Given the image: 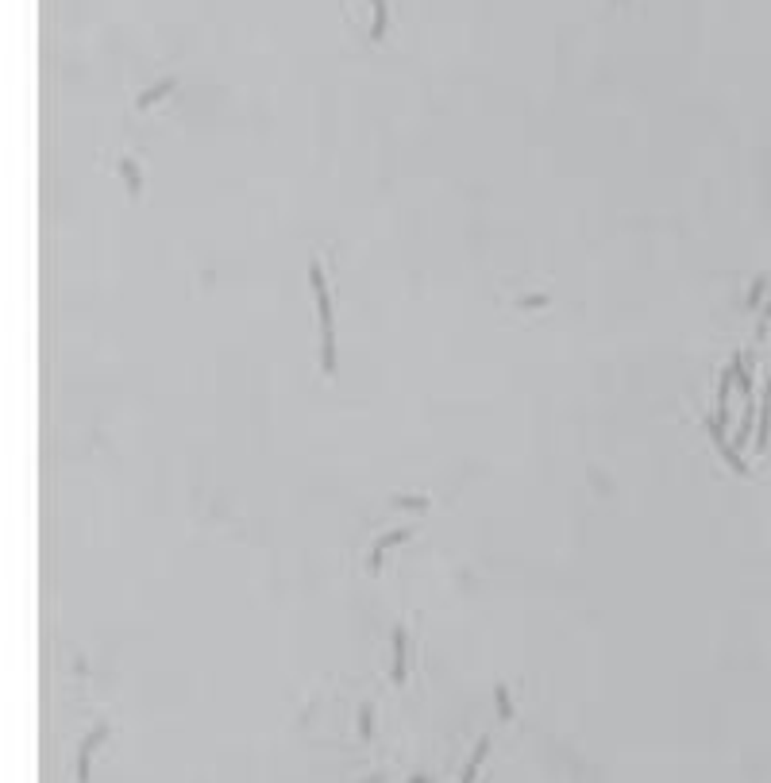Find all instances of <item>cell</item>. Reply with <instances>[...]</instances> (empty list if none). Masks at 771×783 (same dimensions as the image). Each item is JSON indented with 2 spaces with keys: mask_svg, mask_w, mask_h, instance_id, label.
Here are the masks:
<instances>
[{
  "mask_svg": "<svg viewBox=\"0 0 771 783\" xmlns=\"http://www.w3.org/2000/svg\"><path fill=\"white\" fill-rule=\"evenodd\" d=\"M313 290H316V313H321V371L324 378L336 374V332H332V297H328V282H324V266L313 263Z\"/></svg>",
  "mask_w": 771,
  "mask_h": 783,
  "instance_id": "cell-1",
  "label": "cell"
},
{
  "mask_svg": "<svg viewBox=\"0 0 771 783\" xmlns=\"http://www.w3.org/2000/svg\"><path fill=\"white\" fill-rule=\"evenodd\" d=\"M367 4H371V43L378 47L390 31V4L386 0H367Z\"/></svg>",
  "mask_w": 771,
  "mask_h": 783,
  "instance_id": "cell-2",
  "label": "cell"
},
{
  "mask_svg": "<svg viewBox=\"0 0 771 783\" xmlns=\"http://www.w3.org/2000/svg\"><path fill=\"white\" fill-rule=\"evenodd\" d=\"M768 432H771V374L763 382V398H760V429H756V451L768 448Z\"/></svg>",
  "mask_w": 771,
  "mask_h": 783,
  "instance_id": "cell-3",
  "label": "cell"
},
{
  "mask_svg": "<svg viewBox=\"0 0 771 783\" xmlns=\"http://www.w3.org/2000/svg\"><path fill=\"white\" fill-rule=\"evenodd\" d=\"M405 652H409V636L405 629H393V683H405Z\"/></svg>",
  "mask_w": 771,
  "mask_h": 783,
  "instance_id": "cell-4",
  "label": "cell"
},
{
  "mask_svg": "<svg viewBox=\"0 0 771 783\" xmlns=\"http://www.w3.org/2000/svg\"><path fill=\"white\" fill-rule=\"evenodd\" d=\"M105 737H108V725H100L93 737H85V744H81V753H78V783H89V753H93Z\"/></svg>",
  "mask_w": 771,
  "mask_h": 783,
  "instance_id": "cell-5",
  "label": "cell"
},
{
  "mask_svg": "<svg viewBox=\"0 0 771 783\" xmlns=\"http://www.w3.org/2000/svg\"><path fill=\"white\" fill-rule=\"evenodd\" d=\"M413 533H417V529H398V533H390V537H382V540H378V548H374L371 564H367V568H371V575H378V571H382V552L390 548V544H401V540H409Z\"/></svg>",
  "mask_w": 771,
  "mask_h": 783,
  "instance_id": "cell-6",
  "label": "cell"
},
{
  "mask_svg": "<svg viewBox=\"0 0 771 783\" xmlns=\"http://www.w3.org/2000/svg\"><path fill=\"white\" fill-rule=\"evenodd\" d=\"M174 85H177V78H162V81H155V85H151V89L143 93V97L135 100V108H139V112H146V108L155 105V100H162V97H166V93H170Z\"/></svg>",
  "mask_w": 771,
  "mask_h": 783,
  "instance_id": "cell-7",
  "label": "cell"
},
{
  "mask_svg": "<svg viewBox=\"0 0 771 783\" xmlns=\"http://www.w3.org/2000/svg\"><path fill=\"white\" fill-rule=\"evenodd\" d=\"M120 174H127V182H131V189L139 193V170H135V162H120Z\"/></svg>",
  "mask_w": 771,
  "mask_h": 783,
  "instance_id": "cell-8",
  "label": "cell"
},
{
  "mask_svg": "<svg viewBox=\"0 0 771 783\" xmlns=\"http://www.w3.org/2000/svg\"><path fill=\"white\" fill-rule=\"evenodd\" d=\"M768 321H771V297H768V305H763V317H760V332H756V336H760V340H763V336H768Z\"/></svg>",
  "mask_w": 771,
  "mask_h": 783,
  "instance_id": "cell-9",
  "label": "cell"
},
{
  "mask_svg": "<svg viewBox=\"0 0 771 783\" xmlns=\"http://www.w3.org/2000/svg\"><path fill=\"white\" fill-rule=\"evenodd\" d=\"M763 286H768V282H763V278H760V282H756V286H752V297H748V309H756V305H760V294H763Z\"/></svg>",
  "mask_w": 771,
  "mask_h": 783,
  "instance_id": "cell-10",
  "label": "cell"
}]
</instances>
